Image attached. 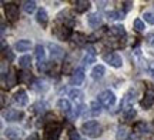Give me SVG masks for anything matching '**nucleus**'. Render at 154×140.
Instances as JSON below:
<instances>
[{
	"instance_id": "1",
	"label": "nucleus",
	"mask_w": 154,
	"mask_h": 140,
	"mask_svg": "<svg viewBox=\"0 0 154 140\" xmlns=\"http://www.w3.org/2000/svg\"><path fill=\"white\" fill-rule=\"evenodd\" d=\"M82 132L87 137H91V139H96L101 135V126H100L96 120H88L86 123H83L82 126Z\"/></svg>"
},
{
	"instance_id": "2",
	"label": "nucleus",
	"mask_w": 154,
	"mask_h": 140,
	"mask_svg": "<svg viewBox=\"0 0 154 140\" xmlns=\"http://www.w3.org/2000/svg\"><path fill=\"white\" fill-rule=\"evenodd\" d=\"M61 132V126L56 122H50L44 127V140H59Z\"/></svg>"
},
{
	"instance_id": "3",
	"label": "nucleus",
	"mask_w": 154,
	"mask_h": 140,
	"mask_svg": "<svg viewBox=\"0 0 154 140\" xmlns=\"http://www.w3.org/2000/svg\"><path fill=\"white\" fill-rule=\"evenodd\" d=\"M97 101H100L101 106L111 107V106H114V103H116V95L111 90H104V92H101L99 95Z\"/></svg>"
},
{
	"instance_id": "4",
	"label": "nucleus",
	"mask_w": 154,
	"mask_h": 140,
	"mask_svg": "<svg viewBox=\"0 0 154 140\" xmlns=\"http://www.w3.org/2000/svg\"><path fill=\"white\" fill-rule=\"evenodd\" d=\"M140 104H141L143 109H150V107H153V104H154V89L151 86H149L147 90L144 92V97L141 99Z\"/></svg>"
},
{
	"instance_id": "5",
	"label": "nucleus",
	"mask_w": 154,
	"mask_h": 140,
	"mask_svg": "<svg viewBox=\"0 0 154 140\" xmlns=\"http://www.w3.org/2000/svg\"><path fill=\"white\" fill-rule=\"evenodd\" d=\"M5 14L7 17V20H10V22H16L17 19H19V7L17 5L14 3H7L5 5Z\"/></svg>"
},
{
	"instance_id": "6",
	"label": "nucleus",
	"mask_w": 154,
	"mask_h": 140,
	"mask_svg": "<svg viewBox=\"0 0 154 140\" xmlns=\"http://www.w3.org/2000/svg\"><path fill=\"white\" fill-rule=\"evenodd\" d=\"M103 60L106 63H109L110 66H113V67H121L123 66V60L117 53H107V54L103 56Z\"/></svg>"
},
{
	"instance_id": "7",
	"label": "nucleus",
	"mask_w": 154,
	"mask_h": 140,
	"mask_svg": "<svg viewBox=\"0 0 154 140\" xmlns=\"http://www.w3.org/2000/svg\"><path fill=\"white\" fill-rule=\"evenodd\" d=\"M84 77H86V74H84V69L83 67H79L74 70V73L72 74V79H70V83L73 86H80V84L84 82Z\"/></svg>"
},
{
	"instance_id": "8",
	"label": "nucleus",
	"mask_w": 154,
	"mask_h": 140,
	"mask_svg": "<svg viewBox=\"0 0 154 140\" xmlns=\"http://www.w3.org/2000/svg\"><path fill=\"white\" fill-rule=\"evenodd\" d=\"M23 113L20 110H16V109H7L6 112H3V117L7 122H16L19 119H22Z\"/></svg>"
},
{
	"instance_id": "9",
	"label": "nucleus",
	"mask_w": 154,
	"mask_h": 140,
	"mask_svg": "<svg viewBox=\"0 0 154 140\" xmlns=\"http://www.w3.org/2000/svg\"><path fill=\"white\" fill-rule=\"evenodd\" d=\"M49 49H50V54H51V59H63L64 57V50L61 49L59 45H54V43H49Z\"/></svg>"
},
{
	"instance_id": "10",
	"label": "nucleus",
	"mask_w": 154,
	"mask_h": 140,
	"mask_svg": "<svg viewBox=\"0 0 154 140\" xmlns=\"http://www.w3.org/2000/svg\"><path fill=\"white\" fill-rule=\"evenodd\" d=\"M14 101H16L19 106H26L29 101V97H27V93H26V90H17L16 93H14Z\"/></svg>"
},
{
	"instance_id": "11",
	"label": "nucleus",
	"mask_w": 154,
	"mask_h": 140,
	"mask_svg": "<svg viewBox=\"0 0 154 140\" xmlns=\"http://www.w3.org/2000/svg\"><path fill=\"white\" fill-rule=\"evenodd\" d=\"M17 82H19V74H16L14 69H10L9 73H7V77H6V86L7 87H13V86H16Z\"/></svg>"
},
{
	"instance_id": "12",
	"label": "nucleus",
	"mask_w": 154,
	"mask_h": 140,
	"mask_svg": "<svg viewBox=\"0 0 154 140\" xmlns=\"http://www.w3.org/2000/svg\"><path fill=\"white\" fill-rule=\"evenodd\" d=\"M90 6H91V3L88 0H77L74 3V10L77 13H84V11H87L90 9Z\"/></svg>"
},
{
	"instance_id": "13",
	"label": "nucleus",
	"mask_w": 154,
	"mask_h": 140,
	"mask_svg": "<svg viewBox=\"0 0 154 140\" xmlns=\"http://www.w3.org/2000/svg\"><path fill=\"white\" fill-rule=\"evenodd\" d=\"M56 34H57V37L61 40H69L72 37V29L67 27V26H63V27H60L56 32Z\"/></svg>"
},
{
	"instance_id": "14",
	"label": "nucleus",
	"mask_w": 154,
	"mask_h": 140,
	"mask_svg": "<svg viewBox=\"0 0 154 140\" xmlns=\"http://www.w3.org/2000/svg\"><path fill=\"white\" fill-rule=\"evenodd\" d=\"M87 22L91 27H94V29L99 27L100 24H101V16H100V13H91L87 17Z\"/></svg>"
},
{
	"instance_id": "15",
	"label": "nucleus",
	"mask_w": 154,
	"mask_h": 140,
	"mask_svg": "<svg viewBox=\"0 0 154 140\" xmlns=\"http://www.w3.org/2000/svg\"><path fill=\"white\" fill-rule=\"evenodd\" d=\"M5 136L10 140H19L20 139V130L16 127H7L5 130Z\"/></svg>"
},
{
	"instance_id": "16",
	"label": "nucleus",
	"mask_w": 154,
	"mask_h": 140,
	"mask_svg": "<svg viewBox=\"0 0 154 140\" xmlns=\"http://www.w3.org/2000/svg\"><path fill=\"white\" fill-rule=\"evenodd\" d=\"M17 51H27L30 50V47H32V42L27 39H23V40H19L16 45H14Z\"/></svg>"
},
{
	"instance_id": "17",
	"label": "nucleus",
	"mask_w": 154,
	"mask_h": 140,
	"mask_svg": "<svg viewBox=\"0 0 154 140\" xmlns=\"http://www.w3.org/2000/svg\"><path fill=\"white\" fill-rule=\"evenodd\" d=\"M19 82H20V83L30 84L33 82V74L29 72V70H22V72L19 73Z\"/></svg>"
},
{
	"instance_id": "18",
	"label": "nucleus",
	"mask_w": 154,
	"mask_h": 140,
	"mask_svg": "<svg viewBox=\"0 0 154 140\" xmlns=\"http://www.w3.org/2000/svg\"><path fill=\"white\" fill-rule=\"evenodd\" d=\"M104 73H106L104 66L97 64V66H94L93 70H91V77H93L94 80H99V79H101L103 76H104Z\"/></svg>"
},
{
	"instance_id": "19",
	"label": "nucleus",
	"mask_w": 154,
	"mask_h": 140,
	"mask_svg": "<svg viewBox=\"0 0 154 140\" xmlns=\"http://www.w3.org/2000/svg\"><path fill=\"white\" fill-rule=\"evenodd\" d=\"M36 20H37L42 26H46L47 22H49V17H47V11L44 9H38L37 10V14H36Z\"/></svg>"
},
{
	"instance_id": "20",
	"label": "nucleus",
	"mask_w": 154,
	"mask_h": 140,
	"mask_svg": "<svg viewBox=\"0 0 154 140\" xmlns=\"http://www.w3.org/2000/svg\"><path fill=\"white\" fill-rule=\"evenodd\" d=\"M57 109H60L63 113H70L72 104H70V101L67 100V99H60V100L57 101Z\"/></svg>"
},
{
	"instance_id": "21",
	"label": "nucleus",
	"mask_w": 154,
	"mask_h": 140,
	"mask_svg": "<svg viewBox=\"0 0 154 140\" xmlns=\"http://www.w3.org/2000/svg\"><path fill=\"white\" fill-rule=\"evenodd\" d=\"M72 39H73V43H76L77 46H83L87 43L88 36H86V34H83V33H76V34H73Z\"/></svg>"
},
{
	"instance_id": "22",
	"label": "nucleus",
	"mask_w": 154,
	"mask_h": 140,
	"mask_svg": "<svg viewBox=\"0 0 154 140\" xmlns=\"http://www.w3.org/2000/svg\"><path fill=\"white\" fill-rule=\"evenodd\" d=\"M19 66H20L23 70H27V69H30V66H32V57L27 56V54L22 56L20 59H19Z\"/></svg>"
},
{
	"instance_id": "23",
	"label": "nucleus",
	"mask_w": 154,
	"mask_h": 140,
	"mask_svg": "<svg viewBox=\"0 0 154 140\" xmlns=\"http://www.w3.org/2000/svg\"><path fill=\"white\" fill-rule=\"evenodd\" d=\"M110 33L113 34V36L121 37V36H124V34H126V30H124V27H123L121 24H116V26L110 27Z\"/></svg>"
},
{
	"instance_id": "24",
	"label": "nucleus",
	"mask_w": 154,
	"mask_h": 140,
	"mask_svg": "<svg viewBox=\"0 0 154 140\" xmlns=\"http://www.w3.org/2000/svg\"><path fill=\"white\" fill-rule=\"evenodd\" d=\"M23 10L26 11L27 14H32V13L36 10V2H33V0H32V2H30V0H29V2H24V3H23Z\"/></svg>"
},
{
	"instance_id": "25",
	"label": "nucleus",
	"mask_w": 154,
	"mask_h": 140,
	"mask_svg": "<svg viewBox=\"0 0 154 140\" xmlns=\"http://www.w3.org/2000/svg\"><path fill=\"white\" fill-rule=\"evenodd\" d=\"M90 113L93 116H99L100 113H101V104H100V101H93L90 104Z\"/></svg>"
},
{
	"instance_id": "26",
	"label": "nucleus",
	"mask_w": 154,
	"mask_h": 140,
	"mask_svg": "<svg viewBox=\"0 0 154 140\" xmlns=\"http://www.w3.org/2000/svg\"><path fill=\"white\" fill-rule=\"evenodd\" d=\"M127 127L126 126H119V129H117V140H126V137H127Z\"/></svg>"
},
{
	"instance_id": "27",
	"label": "nucleus",
	"mask_w": 154,
	"mask_h": 140,
	"mask_svg": "<svg viewBox=\"0 0 154 140\" xmlns=\"http://www.w3.org/2000/svg\"><path fill=\"white\" fill-rule=\"evenodd\" d=\"M134 132L136 133H147L149 132V127H147V124L144 123V122H140L134 126Z\"/></svg>"
},
{
	"instance_id": "28",
	"label": "nucleus",
	"mask_w": 154,
	"mask_h": 140,
	"mask_svg": "<svg viewBox=\"0 0 154 140\" xmlns=\"http://www.w3.org/2000/svg\"><path fill=\"white\" fill-rule=\"evenodd\" d=\"M36 57H37L38 63L40 62H44V47L42 45H37L36 46Z\"/></svg>"
},
{
	"instance_id": "29",
	"label": "nucleus",
	"mask_w": 154,
	"mask_h": 140,
	"mask_svg": "<svg viewBox=\"0 0 154 140\" xmlns=\"http://www.w3.org/2000/svg\"><path fill=\"white\" fill-rule=\"evenodd\" d=\"M69 96H70L73 100L76 101V100H82L83 93H82V92H80L79 89H73V90H70V92H69Z\"/></svg>"
},
{
	"instance_id": "30",
	"label": "nucleus",
	"mask_w": 154,
	"mask_h": 140,
	"mask_svg": "<svg viewBox=\"0 0 154 140\" xmlns=\"http://www.w3.org/2000/svg\"><path fill=\"white\" fill-rule=\"evenodd\" d=\"M144 29H146V26H144V22H143V20L136 19V20H134V30H136V32H138V33H143Z\"/></svg>"
},
{
	"instance_id": "31",
	"label": "nucleus",
	"mask_w": 154,
	"mask_h": 140,
	"mask_svg": "<svg viewBox=\"0 0 154 140\" xmlns=\"http://www.w3.org/2000/svg\"><path fill=\"white\" fill-rule=\"evenodd\" d=\"M3 57H5V60H7V62H13L14 60V54L10 51V49L7 47V49H3Z\"/></svg>"
},
{
	"instance_id": "32",
	"label": "nucleus",
	"mask_w": 154,
	"mask_h": 140,
	"mask_svg": "<svg viewBox=\"0 0 154 140\" xmlns=\"http://www.w3.org/2000/svg\"><path fill=\"white\" fill-rule=\"evenodd\" d=\"M134 117H136V110H134V109H127V110H124V119H126L127 122L133 120Z\"/></svg>"
},
{
	"instance_id": "33",
	"label": "nucleus",
	"mask_w": 154,
	"mask_h": 140,
	"mask_svg": "<svg viewBox=\"0 0 154 140\" xmlns=\"http://www.w3.org/2000/svg\"><path fill=\"white\" fill-rule=\"evenodd\" d=\"M96 62V54H90V53H87L86 56L83 57V63L84 64H91V63Z\"/></svg>"
},
{
	"instance_id": "34",
	"label": "nucleus",
	"mask_w": 154,
	"mask_h": 140,
	"mask_svg": "<svg viewBox=\"0 0 154 140\" xmlns=\"http://www.w3.org/2000/svg\"><path fill=\"white\" fill-rule=\"evenodd\" d=\"M144 20L150 24H154V11H146L144 13Z\"/></svg>"
},
{
	"instance_id": "35",
	"label": "nucleus",
	"mask_w": 154,
	"mask_h": 140,
	"mask_svg": "<svg viewBox=\"0 0 154 140\" xmlns=\"http://www.w3.org/2000/svg\"><path fill=\"white\" fill-rule=\"evenodd\" d=\"M50 67H51V63H49V62H40L38 63V70H40V72H47Z\"/></svg>"
},
{
	"instance_id": "36",
	"label": "nucleus",
	"mask_w": 154,
	"mask_h": 140,
	"mask_svg": "<svg viewBox=\"0 0 154 140\" xmlns=\"http://www.w3.org/2000/svg\"><path fill=\"white\" fill-rule=\"evenodd\" d=\"M107 16H109V19H123V13H119V11H109L107 13Z\"/></svg>"
},
{
	"instance_id": "37",
	"label": "nucleus",
	"mask_w": 154,
	"mask_h": 140,
	"mask_svg": "<svg viewBox=\"0 0 154 140\" xmlns=\"http://www.w3.org/2000/svg\"><path fill=\"white\" fill-rule=\"evenodd\" d=\"M63 73L64 74H70V73H74V72H72V66H70V63H64V66H63Z\"/></svg>"
},
{
	"instance_id": "38",
	"label": "nucleus",
	"mask_w": 154,
	"mask_h": 140,
	"mask_svg": "<svg viewBox=\"0 0 154 140\" xmlns=\"http://www.w3.org/2000/svg\"><path fill=\"white\" fill-rule=\"evenodd\" d=\"M123 5H124V11H128L133 7V2H124Z\"/></svg>"
},
{
	"instance_id": "39",
	"label": "nucleus",
	"mask_w": 154,
	"mask_h": 140,
	"mask_svg": "<svg viewBox=\"0 0 154 140\" xmlns=\"http://www.w3.org/2000/svg\"><path fill=\"white\" fill-rule=\"evenodd\" d=\"M70 140H79V135H77L76 130H72V132H70Z\"/></svg>"
},
{
	"instance_id": "40",
	"label": "nucleus",
	"mask_w": 154,
	"mask_h": 140,
	"mask_svg": "<svg viewBox=\"0 0 154 140\" xmlns=\"http://www.w3.org/2000/svg\"><path fill=\"white\" fill-rule=\"evenodd\" d=\"M38 137H37V135H36V133H34V135H32V136H29L27 137V140H37Z\"/></svg>"
},
{
	"instance_id": "41",
	"label": "nucleus",
	"mask_w": 154,
	"mask_h": 140,
	"mask_svg": "<svg viewBox=\"0 0 154 140\" xmlns=\"http://www.w3.org/2000/svg\"><path fill=\"white\" fill-rule=\"evenodd\" d=\"M150 70H151V73L154 74V62L151 63V64H150Z\"/></svg>"
}]
</instances>
